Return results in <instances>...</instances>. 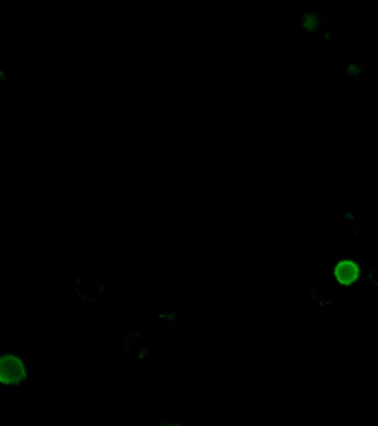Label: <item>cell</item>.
<instances>
[{
    "label": "cell",
    "mask_w": 378,
    "mask_h": 426,
    "mask_svg": "<svg viewBox=\"0 0 378 426\" xmlns=\"http://www.w3.org/2000/svg\"><path fill=\"white\" fill-rule=\"evenodd\" d=\"M1 382L3 384H18L25 378V369L17 356L5 354L1 356Z\"/></svg>",
    "instance_id": "6da1fadb"
},
{
    "label": "cell",
    "mask_w": 378,
    "mask_h": 426,
    "mask_svg": "<svg viewBox=\"0 0 378 426\" xmlns=\"http://www.w3.org/2000/svg\"><path fill=\"white\" fill-rule=\"evenodd\" d=\"M335 276L339 283L352 284L359 276V267L350 261H343L335 269Z\"/></svg>",
    "instance_id": "7a4b0ae2"
}]
</instances>
